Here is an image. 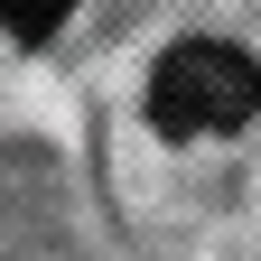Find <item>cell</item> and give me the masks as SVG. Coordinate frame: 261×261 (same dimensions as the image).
<instances>
[{
  "instance_id": "cell-1",
  "label": "cell",
  "mask_w": 261,
  "mask_h": 261,
  "mask_svg": "<svg viewBox=\"0 0 261 261\" xmlns=\"http://www.w3.org/2000/svg\"><path fill=\"white\" fill-rule=\"evenodd\" d=\"M103 187L149 261H261V28L149 38L103 112Z\"/></svg>"
},
{
  "instance_id": "cell-2",
  "label": "cell",
  "mask_w": 261,
  "mask_h": 261,
  "mask_svg": "<svg viewBox=\"0 0 261 261\" xmlns=\"http://www.w3.org/2000/svg\"><path fill=\"white\" fill-rule=\"evenodd\" d=\"M65 10H75V0H10V38L19 47H47L56 28H65Z\"/></svg>"
}]
</instances>
